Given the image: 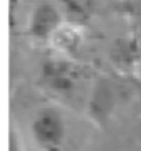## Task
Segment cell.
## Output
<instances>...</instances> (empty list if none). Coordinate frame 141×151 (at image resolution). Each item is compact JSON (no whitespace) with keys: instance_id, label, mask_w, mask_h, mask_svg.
<instances>
[{"instance_id":"cell-1","label":"cell","mask_w":141,"mask_h":151,"mask_svg":"<svg viewBox=\"0 0 141 151\" xmlns=\"http://www.w3.org/2000/svg\"><path fill=\"white\" fill-rule=\"evenodd\" d=\"M33 141L42 151H62L66 138V123L60 110L43 106L35 113L30 124Z\"/></svg>"},{"instance_id":"cell-2","label":"cell","mask_w":141,"mask_h":151,"mask_svg":"<svg viewBox=\"0 0 141 151\" xmlns=\"http://www.w3.org/2000/svg\"><path fill=\"white\" fill-rule=\"evenodd\" d=\"M42 83L58 95H70L81 80V70L68 57H52L42 63Z\"/></svg>"},{"instance_id":"cell-3","label":"cell","mask_w":141,"mask_h":151,"mask_svg":"<svg viewBox=\"0 0 141 151\" xmlns=\"http://www.w3.org/2000/svg\"><path fill=\"white\" fill-rule=\"evenodd\" d=\"M63 23V14L57 5L43 2L32 10L28 20V35L35 40L50 42Z\"/></svg>"},{"instance_id":"cell-4","label":"cell","mask_w":141,"mask_h":151,"mask_svg":"<svg viewBox=\"0 0 141 151\" xmlns=\"http://www.w3.org/2000/svg\"><path fill=\"white\" fill-rule=\"evenodd\" d=\"M50 43L63 55V57H73L78 52L80 45H81V32L80 27H75L71 23H63L58 28V32L53 35Z\"/></svg>"},{"instance_id":"cell-5","label":"cell","mask_w":141,"mask_h":151,"mask_svg":"<svg viewBox=\"0 0 141 151\" xmlns=\"http://www.w3.org/2000/svg\"><path fill=\"white\" fill-rule=\"evenodd\" d=\"M63 14L66 17V23L75 27H81L93 17V4L91 2H65Z\"/></svg>"},{"instance_id":"cell-6","label":"cell","mask_w":141,"mask_h":151,"mask_svg":"<svg viewBox=\"0 0 141 151\" xmlns=\"http://www.w3.org/2000/svg\"><path fill=\"white\" fill-rule=\"evenodd\" d=\"M140 136H141V133H140Z\"/></svg>"}]
</instances>
